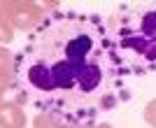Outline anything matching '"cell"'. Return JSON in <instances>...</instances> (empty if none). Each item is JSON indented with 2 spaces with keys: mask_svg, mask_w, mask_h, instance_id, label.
<instances>
[{
  "mask_svg": "<svg viewBox=\"0 0 156 128\" xmlns=\"http://www.w3.org/2000/svg\"><path fill=\"white\" fill-rule=\"evenodd\" d=\"M128 77L100 14L56 9L14 54L12 98L82 126L128 100Z\"/></svg>",
  "mask_w": 156,
  "mask_h": 128,
  "instance_id": "1",
  "label": "cell"
},
{
  "mask_svg": "<svg viewBox=\"0 0 156 128\" xmlns=\"http://www.w3.org/2000/svg\"><path fill=\"white\" fill-rule=\"evenodd\" d=\"M126 70L135 77L156 72V0L121 7L107 19Z\"/></svg>",
  "mask_w": 156,
  "mask_h": 128,
  "instance_id": "2",
  "label": "cell"
},
{
  "mask_svg": "<svg viewBox=\"0 0 156 128\" xmlns=\"http://www.w3.org/2000/svg\"><path fill=\"white\" fill-rule=\"evenodd\" d=\"M0 12L9 19L16 33H26V35L44 19L30 0H0Z\"/></svg>",
  "mask_w": 156,
  "mask_h": 128,
  "instance_id": "3",
  "label": "cell"
},
{
  "mask_svg": "<svg viewBox=\"0 0 156 128\" xmlns=\"http://www.w3.org/2000/svg\"><path fill=\"white\" fill-rule=\"evenodd\" d=\"M26 126H28V114L21 102H16L14 98L0 100V128H26Z\"/></svg>",
  "mask_w": 156,
  "mask_h": 128,
  "instance_id": "4",
  "label": "cell"
},
{
  "mask_svg": "<svg viewBox=\"0 0 156 128\" xmlns=\"http://www.w3.org/2000/svg\"><path fill=\"white\" fill-rule=\"evenodd\" d=\"M33 128H82V126L68 121V119H61V116H56V114L35 112V116H33Z\"/></svg>",
  "mask_w": 156,
  "mask_h": 128,
  "instance_id": "5",
  "label": "cell"
},
{
  "mask_svg": "<svg viewBox=\"0 0 156 128\" xmlns=\"http://www.w3.org/2000/svg\"><path fill=\"white\" fill-rule=\"evenodd\" d=\"M14 37H16V28H14L12 23H9V19H7L5 14L0 12V44H12Z\"/></svg>",
  "mask_w": 156,
  "mask_h": 128,
  "instance_id": "6",
  "label": "cell"
},
{
  "mask_svg": "<svg viewBox=\"0 0 156 128\" xmlns=\"http://www.w3.org/2000/svg\"><path fill=\"white\" fill-rule=\"evenodd\" d=\"M0 75H14V54L0 44Z\"/></svg>",
  "mask_w": 156,
  "mask_h": 128,
  "instance_id": "7",
  "label": "cell"
},
{
  "mask_svg": "<svg viewBox=\"0 0 156 128\" xmlns=\"http://www.w3.org/2000/svg\"><path fill=\"white\" fill-rule=\"evenodd\" d=\"M30 2L35 5V9H37L42 16H47V14L61 9V0H30Z\"/></svg>",
  "mask_w": 156,
  "mask_h": 128,
  "instance_id": "8",
  "label": "cell"
},
{
  "mask_svg": "<svg viewBox=\"0 0 156 128\" xmlns=\"http://www.w3.org/2000/svg\"><path fill=\"white\" fill-rule=\"evenodd\" d=\"M142 119L149 123L151 128H156V98L144 105V109H142Z\"/></svg>",
  "mask_w": 156,
  "mask_h": 128,
  "instance_id": "9",
  "label": "cell"
},
{
  "mask_svg": "<svg viewBox=\"0 0 156 128\" xmlns=\"http://www.w3.org/2000/svg\"><path fill=\"white\" fill-rule=\"evenodd\" d=\"M82 128H112V123H107V121H91V123H82Z\"/></svg>",
  "mask_w": 156,
  "mask_h": 128,
  "instance_id": "10",
  "label": "cell"
}]
</instances>
